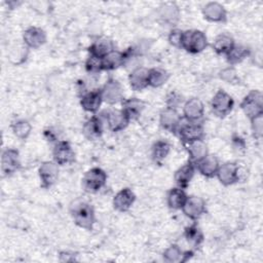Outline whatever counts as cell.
<instances>
[{
  "label": "cell",
  "mask_w": 263,
  "mask_h": 263,
  "mask_svg": "<svg viewBox=\"0 0 263 263\" xmlns=\"http://www.w3.org/2000/svg\"><path fill=\"white\" fill-rule=\"evenodd\" d=\"M123 63H124L123 51H118V50L114 49L102 59L103 71L115 70V69L123 66Z\"/></svg>",
  "instance_id": "31"
},
{
  "label": "cell",
  "mask_w": 263,
  "mask_h": 263,
  "mask_svg": "<svg viewBox=\"0 0 263 263\" xmlns=\"http://www.w3.org/2000/svg\"><path fill=\"white\" fill-rule=\"evenodd\" d=\"M219 165L220 163L218 159L214 155L208 154L204 158H202L195 164V167L203 177L213 178L216 177Z\"/></svg>",
  "instance_id": "26"
},
{
  "label": "cell",
  "mask_w": 263,
  "mask_h": 263,
  "mask_svg": "<svg viewBox=\"0 0 263 263\" xmlns=\"http://www.w3.org/2000/svg\"><path fill=\"white\" fill-rule=\"evenodd\" d=\"M23 40L28 48L37 49L46 42V34L41 28L30 27L24 32Z\"/></svg>",
  "instance_id": "17"
},
{
  "label": "cell",
  "mask_w": 263,
  "mask_h": 263,
  "mask_svg": "<svg viewBox=\"0 0 263 263\" xmlns=\"http://www.w3.org/2000/svg\"><path fill=\"white\" fill-rule=\"evenodd\" d=\"M204 114V106L197 98L187 100L183 105V119L190 122H199Z\"/></svg>",
  "instance_id": "14"
},
{
  "label": "cell",
  "mask_w": 263,
  "mask_h": 263,
  "mask_svg": "<svg viewBox=\"0 0 263 263\" xmlns=\"http://www.w3.org/2000/svg\"><path fill=\"white\" fill-rule=\"evenodd\" d=\"M232 147L234 150H237L238 152H243L246 150V142L242 138L239 136H233L232 138Z\"/></svg>",
  "instance_id": "42"
},
{
  "label": "cell",
  "mask_w": 263,
  "mask_h": 263,
  "mask_svg": "<svg viewBox=\"0 0 263 263\" xmlns=\"http://www.w3.org/2000/svg\"><path fill=\"white\" fill-rule=\"evenodd\" d=\"M103 102L108 105H115L124 100V92L121 83L114 79L109 78L101 88Z\"/></svg>",
  "instance_id": "7"
},
{
  "label": "cell",
  "mask_w": 263,
  "mask_h": 263,
  "mask_svg": "<svg viewBox=\"0 0 263 263\" xmlns=\"http://www.w3.org/2000/svg\"><path fill=\"white\" fill-rule=\"evenodd\" d=\"M203 17L213 23H222L226 21L227 11L225 7L218 2H209L202 8Z\"/></svg>",
  "instance_id": "20"
},
{
  "label": "cell",
  "mask_w": 263,
  "mask_h": 263,
  "mask_svg": "<svg viewBox=\"0 0 263 263\" xmlns=\"http://www.w3.org/2000/svg\"><path fill=\"white\" fill-rule=\"evenodd\" d=\"M176 135L179 137L182 144L196 140H203V125L199 122H190L183 119Z\"/></svg>",
  "instance_id": "5"
},
{
  "label": "cell",
  "mask_w": 263,
  "mask_h": 263,
  "mask_svg": "<svg viewBox=\"0 0 263 263\" xmlns=\"http://www.w3.org/2000/svg\"><path fill=\"white\" fill-rule=\"evenodd\" d=\"M11 129L15 137H17L21 140H25L31 134L32 125L28 120L17 119L11 123Z\"/></svg>",
  "instance_id": "36"
},
{
  "label": "cell",
  "mask_w": 263,
  "mask_h": 263,
  "mask_svg": "<svg viewBox=\"0 0 263 263\" xmlns=\"http://www.w3.org/2000/svg\"><path fill=\"white\" fill-rule=\"evenodd\" d=\"M234 101L232 97L226 91L219 89L211 101V108L213 113L220 118L227 116L233 109Z\"/></svg>",
  "instance_id": "6"
},
{
  "label": "cell",
  "mask_w": 263,
  "mask_h": 263,
  "mask_svg": "<svg viewBox=\"0 0 263 263\" xmlns=\"http://www.w3.org/2000/svg\"><path fill=\"white\" fill-rule=\"evenodd\" d=\"M182 33L183 31L179 29H174L171 31L168 35V42L176 47L181 48V40H182Z\"/></svg>",
  "instance_id": "41"
},
{
  "label": "cell",
  "mask_w": 263,
  "mask_h": 263,
  "mask_svg": "<svg viewBox=\"0 0 263 263\" xmlns=\"http://www.w3.org/2000/svg\"><path fill=\"white\" fill-rule=\"evenodd\" d=\"M121 110L125 113V115L128 117L130 121L137 120L141 116L142 112L146 107V103L138 98L125 99L121 102Z\"/></svg>",
  "instance_id": "22"
},
{
  "label": "cell",
  "mask_w": 263,
  "mask_h": 263,
  "mask_svg": "<svg viewBox=\"0 0 263 263\" xmlns=\"http://www.w3.org/2000/svg\"><path fill=\"white\" fill-rule=\"evenodd\" d=\"M21 167L18 151L12 148H7L2 152L1 156V172L4 177L11 176Z\"/></svg>",
  "instance_id": "12"
},
{
  "label": "cell",
  "mask_w": 263,
  "mask_h": 263,
  "mask_svg": "<svg viewBox=\"0 0 263 263\" xmlns=\"http://www.w3.org/2000/svg\"><path fill=\"white\" fill-rule=\"evenodd\" d=\"M103 120L101 116L98 115H92L90 118H88L83 126H82V132L85 138L88 140H98L99 138L102 137L103 135Z\"/></svg>",
  "instance_id": "21"
},
{
  "label": "cell",
  "mask_w": 263,
  "mask_h": 263,
  "mask_svg": "<svg viewBox=\"0 0 263 263\" xmlns=\"http://www.w3.org/2000/svg\"><path fill=\"white\" fill-rule=\"evenodd\" d=\"M182 120H183V117L178 113L177 109L165 108L160 112V115H159V123L161 127L175 135Z\"/></svg>",
  "instance_id": "15"
},
{
  "label": "cell",
  "mask_w": 263,
  "mask_h": 263,
  "mask_svg": "<svg viewBox=\"0 0 263 263\" xmlns=\"http://www.w3.org/2000/svg\"><path fill=\"white\" fill-rule=\"evenodd\" d=\"M103 103L101 88L92 89L84 92L80 99V105L82 109L89 113H97Z\"/></svg>",
  "instance_id": "16"
},
{
  "label": "cell",
  "mask_w": 263,
  "mask_h": 263,
  "mask_svg": "<svg viewBox=\"0 0 263 263\" xmlns=\"http://www.w3.org/2000/svg\"><path fill=\"white\" fill-rule=\"evenodd\" d=\"M114 49V43L110 39L100 38L90 44V46L88 47V52L90 55L103 59L105 55H107Z\"/></svg>",
  "instance_id": "27"
},
{
  "label": "cell",
  "mask_w": 263,
  "mask_h": 263,
  "mask_svg": "<svg viewBox=\"0 0 263 263\" xmlns=\"http://www.w3.org/2000/svg\"><path fill=\"white\" fill-rule=\"evenodd\" d=\"M85 70L90 74H98L103 71L102 59L89 54L85 62Z\"/></svg>",
  "instance_id": "37"
},
{
  "label": "cell",
  "mask_w": 263,
  "mask_h": 263,
  "mask_svg": "<svg viewBox=\"0 0 263 263\" xmlns=\"http://www.w3.org/2000/svg\"><path fill=\"white\" fill-rule=\"evenodd\" d=\"M107 174L101 167L88 170L82 178V187L88 193H97L107 183Z\"/></svg>",
  "instance_id": "4"
},
{
  "label": "cell",
  "mask_w": 263,
  "mask_h": 263,
  "mask_svg": "<svg viewBox=\"0 0 263 263\" xmlns=\"http://www.w3.org/2000/svg\"><path fill=\"white\" fill-rule=\"evenodd\" d=\"M104 119L108 125V128L113 133L123 130L130 120L121 109H108L103 112Z\"/></svg>",
  "instance_id": "8"
},
{
  "label": "cell",
  "mask_w": 263,
  "mask_h": 263,
  "mask_svg": "<svg viewBox=\"0 0 263 263\" xmlns=\"http://www.w3.org/2000/svg\"><path fill=\"white\" fill-rule=\"evenodd\" d=\"M149 69L145 67H138L130 71L128 75V82L133 90L141 91L149 86L148 81Z\"/></svg>",
  "instance_id": "18"
},
{
  "label": "cell",
  "mask_w": 263,
  "mask_h": 263,
  "mask_svg": "<svg viewBox=\"0 0 263 263\" xmlns=\"http://www.w3.org/2000/svg\"><path fill=\"white\" fill-rule=\"evenodd\" d=\"M184 237L192 248H198L203 241V234L195 224L185 228Z\"/></svg>",
  "instance_id": "35"
},
{
  "label": "cell",
  "mask_w": 263,
  "mask_h": 263,
  "mask_svg": "<svg viewBox=\"0 0 263 263\" xmlns=\"http://www.w3.org/2000/svg\"><path fill=\"white\" fill-rule=\"evenodd\" d=\"M38 175L41 187L44 189H48L58 181L59 164L54 161H44L39 166Z\"/></svg>",
  "instance_id": "10"
},
{
  "label": "cell",
  "mask_w": 263,
  "mask_h": 263,
  "mask_svg": "<svg viewBox=\"0 0 263 263\" xmlns=\"http://www.w3.org/2000/svg\"><path fill=\"white\" fill-rule=\"evenodd\" d=\"M240 108L251 120L263 115V96L259 90H251L241 101Z\"/></svg>",
  "instance_id": "3"
},
{
  "label": "cell",
  "mask_w": 263,
  "mask_h": 263,
  "mask_svg": "<svg viewBox=\"0 0 263 263\" xmlns=\"http://www.w3.org/2000/svg\"><path fill=\"white\" fill-rule=\"evenodd\" d=\"M170 78V74L167 71L161 68H152L149 69V76H148V81H149V86L152 87H160Z\"/></svg>",
  "instance_id": "34"
},
{
  "label": "cell",
  "mask_w": 263,
  "mask_h": 263,
  "mask_svg": "<svg viewBox=\"0 0 263 263\" xmlns=\"http://www.w3.org/2000/svg\"><path fill=\"white\" fill-rule=\"evenodd\" d=\"M194 252L190 251H183L179 246L172 245L170 246L163 253V260L167 263H183L192 257Z\"/></svg>",
  "instance_id": "25"
},
{
  "label": "cell",
  "mask_w": 263,
  "mask_h": 263,
  "mask_svg": "<svg viewBox=\"0 0 263 263\" xmlns=\"http://www.w3.org/2000/svg\"><path fill=\"white\" fill-rule=\"evenodd\" d=\"M234 44H235V42H234V39L232 38V36H230L227 33H222V34H219L215 38V40L212 44V47L217 54L226 55L231 50V48L234 46Z\"/></svg>",
  "instance_id": "28"
},
{
  "label": "cell",
  "mask_w": 263,
  "mask_h": 263,
  "mask_svg": "<svg viewBox=\"0 0 263 263\" xmlns=\"http://www.w3.org/2000/svg\"><path fill=\"white\" fill-rule=\"evenodd\" d=\"M183 102H184L183 97L177 91H171L166 96V100H165L166 108H172V109H177Z\"/></svg>",
  "instance_id": "38"
},
{
  "label": "cell",
  "mask_w": 263,
  "mask_h": 263,
  "mask_svg": "<svg viewBox=\"0 0 263 263\" xmlns=\"http://www.w3.org/2000/svg\"><path fill=\"white\" fill-rule=\"evenodd\" d=\"M53 161L59 165L71 164L75 160V153L70 143L66 140L58 141L52 149Z\"/></svg>",
  "instance_id": "9"
},
{
  "label": "cell",
  "mask_w": 263,
  "mask_h": 263,
  "mask_svg": "<svg viewBox=\"0 0 263 263\" xmlns=\"http://www.w3.org/2000/svg\"><path fill=\"white\" fill-rule=\"evenodd\" d=\"M70 213L74 223L80 228L90 230L96 222V215L92 205L84 200H75L70 206Z\"/></svg>",
  "instance_id": "1"
},
{
  "label": "cell",
  "mask_w": 263,
  "mask_h": 263,
  "mask_svg": "<svg viewBox=\"0 0 263 263\" xmlns=\"http://www.w3.org/2000/svg\"><path fill=\"white\" fill-rule=\"evenodd\" d=\"M135 200V193L129 188H123L115 194L113 198V208L118 212H127Z\"/></svg>",
  "instance_id": "23"
},
{
  "label": "cell",
  "mask_w": 263,
  "mask_h": 263,
  "mask_svg": "<svg viewBox=\"0 0 263 263\" xmlns=\"http://www.w3.org/2000/svg\"><path fill=\"white\" fill-rule=\"evenodd\" d=\"M188 195L185 192V189L180 187L172 188L166 195V202L170 209L172 210H182Z\"/></svg>",
  "instance_id": "29"
},
{
  "label": "cell",
  "mask_w": 263,
  "mask_h": 263,
  "mask_svg": "<svg viewBox=\"0 0 263 263\" xmlns=\"http://www.w3.org/2000/svg\"><path fill=\"white\" fill-rule=\"evenodd\" d=\"M179 9L175 3H164L159 7V16L165 23L174 25L179 20Z\"/></svg>",
  "instance_id": "33"
},
{
  "label": "cell",
  "mask_w": 263,
  "mask_h": 263,
  "mask_svg": "<svg viewBox=\"0 0 263 263\" xmlns=\"http://www.w3.org/2000/svg\"><path fill=\"white\" fill-rule=\"evenodd\" d=\"M182 212L190 220L196 221L206 212L205 201L199 196H188L182 208Z\"/></svg>",
  "instance_id": "11"
},
{
  "label": "cell",
  "mask_w": 263,
  "mask_h": 263,
  "mask_svg": "<svg viewBox=\"0 0 263 263\" xmlns=\"http://www.w3.org/2000/svg\"><path fill=\"white\" fill-rule=\"evenodd\" d=\"M263 115L251 119V127L253 136L256 139H261L263 135Z\"/></svg>",
  "instance_id": "39"
},
{
  "label": "cell",
  "mask_w": 263,
  "mask_h": 263,
  "mask_svg": "<svg viewBox=\"0 0 263 263\" xmlns=\"http://www.w3.org/2000/svg\"><path fill=\"white\" fill-rule=\"evenodd\" d=\"M195 170H196L195 164H193L190 161H188L187 163H185L184 165L179 167L175 172V175H174V180L177 184V187L186 189L194 176Z\"/></svg>",
  "instance_id": "24"
},
{
  "label": "cell",
  "mask_w": 263,
  "mask_h": 263,
  "mask_svg": "<svg viewBox=\"0 0 263 263\" xmlns=\"http://www.w3.org/2000/svg\"><path fill=\"white\" fill-rule=\"evenodd\" d=\"M219 76L222 80H224L228 83H237V81H238V76L236 74V71L232 67H228V68L223 69L220 72Z\"/></svg>",
  "instance_id": "40"
},
{
  "label": "cell",
  "mask_w": 263,
  "mask_h": 263,
  "mask_svg": "<svg viewBox=\"0 0 263 263\" xmlns=\"http://www.w3.org/2000/svg\"><path fill=\"white\" fill-rule=\"evenodd\" d=\"M171 144L165 140H158L152 145L151 156L156 164H161L171 152Z\"/></svg>",
  "instance_id": "30"
},
{
  "label": "cell",
  "mask_w": 263,
  "mask_h": 263,
  "mask_svg": "<svg viewBox=\"0 0 263 263\" xmlns=\"http://www.w3.org/2000/svg\"><path fill=\"white\" fill-rule=\"evenodd\" d=\"M44 136L48 142H57L58 141V135L52 132L50 128L44 130Z\"/></svg>",
  "instance_id": "43"
},
{
  "label": "cell",
  "mask_w": 263,
  "mask_h": 263,
  "mask_svg": "<svg viewBox=\"0 0 263 263\" xmlns=\"http://www.w3.org/2000/svg\"><path fill=\"white\" fill-rule=\"evenodd\" d=\"M251 53V50L249 47L240 44H234V46L231 48V50L225 55L228 64L231 66L236 65L240 62H242L246 58H248Z\"/></svg>",
  "instance_id": "32"
},
{
  "label": "cell",
  "mask_w": 263,
  "mask_h": 263,
  "mask_svg": "<svg viewBox=\"0 0 263 263\" xmlns=\"http://www.w3.org/2000/svg\"><path fill=\"white\" fill-rule=\"evenodd\" d=\"M216 177L224 186H230L239 181V167L235 162H225L219 165Z\"/></svg>",
  "instance_id": "13"
},
{
  "label": "cell",
  "mask_w": 263,
  "mask_h": 263,
  "mask_svg": "<svg viewBox=\"0 0 263 263\" xmlns=\"http://www.w3.org/2000/svg\"><path fill=\"white\" fill-rule=\"evenodd\" d=\"M208 46V38L202 31L186 30L182 33L181 48L189 53H199Z\"/></svg>",
  "instance_id": "2"
},
{
  "label": "cell",
  "mask_w": 263,
  "mask_h": 263,
  "mask_svg": "<svg viewBox=\"0 0 263 263\" xmlns=\"http://www.w3.org/2000/svg\"><path fill=\"white\" fill-rule=\"evenodd\" d=\"M183 146L189 155L188 161L192 162L193 164H196L198 161H200L202 158H204L209 154L206 144L203 140H196V141L184 143Z\"/></svg>",
  "instance_id": "19"
}]
</instances>
